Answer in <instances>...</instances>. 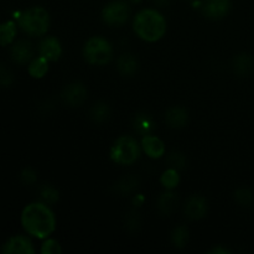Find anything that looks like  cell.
Listing matches in <instances>:
<instances>
[{
  "mask_svg": "<svg viewBox=\"0 0 254 254\" xmlns=\"http://www.w3.org/2000/svg\"><path fill=\"white\" fill-rule=\"evenodd\" d=\"M139 69V61L135 55L122 54L117 60V71L123 77H133Z\"/></svg>",
  "mask_w": 254,
  "mask_h": 254,
  "instance_id": "16",
  "label": "cell"
},
{
  "mask_svg": "<svg viewBox=\"0 0 254 254\" xmlns=\"http://www.w3.org/2000/svg\"><path fill=\"white\" fill-rule=\"evenodd\" d=\"M109 156L111 160L118 165H133L140 156V145L133 136H119L112 145Z\"/></svg>",
  "mask_w": 254,
  "mask_h": 254,
  "instance_id": "5",
  "label": "cell"
},
{
  "mask_svg": "<svg viewBox=\"0 0 254 254\" xmlns=\"http://www.w3.org/2000/svg\"><path fill=\"white\" fill-rule=\"evenodd\" d=\"M21 225L27 235L37 240H46L56 230V217L49 205L32 202L22 210Z\"/></svg>",
  "mask_w": 254,
  "mask_h": 254,
  "instance_id": "1",
  "label": "cell"
},
{
  "mask_svg": "<svg viewBox=\"0 0 254 254\" xmlns=\"http://www.w3.org/2000/svg\"><path fill=\"white\" fill-rule=\"evenodd\" d=\"M20 180L25 185H32L37 181V173L32 168H25L20 174Z\"/></svg>",
  "mask_w": 254,
  "mask_h": 254,
  "instance_id": "31",
  "label": "cell"
},
{
  "mask_svg": "<svg viewBox=\"0 0 254 254\" xmlns=\"http://www.w3.org/2000/svg\"><path fill=\"white\" fill-rule=\"evenodd\" d=\"M130 16V6L124 0H113L102 10V20L112 27H121Z\"/></svg>",
  "mask_w": 254,
  "mask_h": 254,
  "instance_id": "6",
  "label": "cell"
},
{
  "mask_svg": "<svg viewBox=\"0 0 254 254\" xmlns=\"http://www.w3.org/2000/svg\"><path fill=\"white\" fill-rule=\"evenodd\" d=\"M140 146L150 159H160L165 155V144L159 136L151 135V134L144 135L141 138Z\"/></svg>",
  "mask_w": 254,
  "mask_h": 254,
  "instance_id": "15",
  "label": "cell"
},
{
  "mask_svg": "<svg viewBox=\"0 0 254 254\" xmlns=\"http://www.w3.org/2000/svg\"><path fill=\"white\" fill-rule=\"evenodd\" d=\"M10 55L15 64H27L34 59V49L31 42L27 40H19L15 42L10 50Z\"/></svg>",
  "mask_w": 254,
  "mask_h": 254,
  "instance_id": "13",
  "label": "cell"
},
{
  "mask_svg": "<svg viewBox=\"0 0 254 254\" xmlns=\"http://www.w3.org/2000/svg\"><path fill=\"white\" fill-rule=\"evenodd\" d=\"M133 128L141 136L149 135L155 130V119L148 112H139L133 119Z\"/></svg>",
  "mask_w": 254,
  "mask_h": 254,
  "instance_id": "17",
  "label": "cell"
},
{
  "mask_svg": "<svg viewBox=\"0 0 254 254\" xmlns=\"http://www.w3.org/2000/svg\"><path fill=\"white\" fill-rule=\"evenodd\" d=\"M153 2L158 7H165V6H168L169 2H170V0H153Z\"/></svg>",
  "mask_w": 254,
  "mask_h": 254,
  "instance_id": "34",
  "label": "cell"
},
{
  "mask_svg": "<svg viewBox=\"0 0 254 254\" xmlns=\"http://www.w3.org/2000/svg\"><path fill=\"white\" fill-rule=\"evenodd\" d=\"M64 104L69 107H81L88 98V91L86 84L81 81H74L67 84L61 93Z\"/></svg>",
  "mask_w": 254,
  "mask_h": 254,
  "instance_id": "7",
  "label": "cell"
},
{
  "mask_svg": "<svg viewBox=\"0 0 254 254\" xmlns=\"http://www.w3.org/2000/svg\"><path fill=\"white\" fill-rule=\"evenodd\" d=\"M232 9L231 0H205L202 4V14L208 20H222Z\"/></svg>",
  "mask_w": 254,
  "mask_h": 254,
  "instance_id": "9",
  "label": "cell"
},
{
  "mask_svg": "<svg viewBox=\"0 0 254 254\" xmlns=\"http://www.w3.org/2000/svg\"><path fill=\"white\" fill-rule=\"evenodd\" d=\"M144 202V196L140 195V193H138V195L134 196L133 198V205L135 206V207H140L141 205H143Z\"/></svg>",
  "mask_w": 254,
  "mask_h": 254,
  "instance_id": "33",
  "label": "cell"
},
{
  "mask_svg": "<svg viewBox=\"0 0 254 254\" xmlns=\"http://www.w3.org/2000/svg\"><path fill=\"white\" fill-rule=\"evenodd\" d=\"M165 123L171 129H183L189 123L188 109L181 106H173L166 109Z\"/></svg>",
  "mask_w": 254,
  "mask_h": 254,
  "instance_id": "14",
  "label": "cell"
},
{
  "mask_svg": "<svg viewBox=\"0 0 254 254\" xmlns=\"http://www.w3.org/2000/svg\"><path fill=\"white\" fill-rule=\"evenodd\" d=\"M17 34V26L14 21H5L0 24V46H7L14 42Z\"/></svg>",
  "mask_w": 254,
  "mask_h": 254,
  "instance_id": "21",
  "label": "cell"
},
{
  "mask_svg": "<svg viewBox=\"0 0 254 254\" xmlns=\"http://www.w3.org/2000/svg\"><path fill=\"white\" fill-rule=\"evenodd\" d=\"M41 253L42 254H61L62 247L60 245L59 241L52 240V238H46L41 246Z\"/></svg>",
  "mask_w": 254,
  "mask_h": 254,
  "instance_id": "29",
  "label": "cell"
},
{
  "mask_svg": "<svg viewBox=\"0 0 254 254\" xmlns=\"http://www.w3.org/2000/svg\"><path fill=\"white\" fill-rule=\"evenodd\" d=\"M109 117H111V107L103 101L94 103L92 108L89 109V118L96 124L104 123L106 121H108Z\"/></svg>",
  "mask_w": 254,
  "mask_h": 254,
  "instance_id": "19",
  "label": "cell"
},
{
  "mask_svg": "<svg viewBox=\"0 0 254 254\" xmlns=\"http://www.w3.org/2000/svg\"><path fill=\"white\" fill-rule=\"evenodd\" d=\"M113 46L103 36H92L83 46V57L92 66H104L113 59Z\"/></svg>",
  "mask_w": 254,
  "mask_h": 254,
  "instance_id": "4",
  "label": "cell"
},
{
  "mask_svg": "<svg viewBox=\"0 0 254 254\" xmlns=\"http://www.w3.org/2000/svg\"><path fill=\"white\" fill-rule=\"evenodd\" d=\"M232 69L236 76L247 78L254 72V57L248 52H241L232 60Z\"/></svg>",
  "mask_w": 254,
  "mask_h": 254,
  "instance_id": "12",
  "label": "cell"
},
{
  "mask_svg": "<svg viewBox=\"0 0 254 254\" xmlns=\"http://www.w3.org/2000/svg\"><path fill=\"white\" fill-rule=\"evenodd\" d=\"M40 197H41L42 202H45L46 205H55V203L59 201L60 193L54 186L51 185H45L42 186L41 190H40Z\"/></svg>",
  "mask_w": 254,
  "mask_h": 254,
  "instance_id": "28",
  "label": "cell"
},
{
  "mask_svg": "<svg viewBox=\"0 0 254 254\" xmlns=\"http://www.w3.org/2000/svg\"><path fill=\"white\" fill-rule=\"evenodd\" d=\"M62 52V44L57 37L55 36H46L40 41L39 44V54L40 56L45 57L47 61L55 62L61 59Z\"/></svg>",
  "mask_w": 254,
  "mask_h": 254,
  "instance_id": "11",
  "label": "cell"
},
{
  "mask_svg": "<svg viewBox=\"0 0 254 254\" xmlns=\"http://www.w3.org/2000/svg\"><path fill=\"white\" fill-rule=\"evenodd\" d=\"M170 241L171 245H173L176 250H183V248H185L189 242V228L184 225L176 226V227L171 231Z\"/></svg>",
  "mask_w": 254,
  "mask_h": 254,
  "instance_id": "22",
  "label": "cell"
},
{
  "mask_svg": "<svg viewBox=\"0 0 254 254\" xmlns=\"http://www.w3.org/2000/svg\"><path fill=\"white\" fill-rule=\"evenodd\" d=\"M166 164L169 168L176 169V170H185L188 166V158L181 151H171L166 158Z\"/></svg>",
  "mask_w": 254,
  "mask_h": 254,
  "instance_id": "26",
  "label": "cell"
},
{
  "mask_svg": "<svg viewBox=\"0 0 254 254\" xmlns=\"http://www.w3.org/2000/svg\"><path fill=\"white\" fill-rule=\"evenodd\" d=\"M14 73L5 64H0V87H10L14 83Z\"/></svg>",
  "mask_w": 254,
  "mask_h": 254,
  "instance_id": "30",
  "label": "cell"
},
{
  "mask_svg": "<svg viewBox=\"0 0 254 254\" xmlns=\"http://www.w3.org/2000/svg\"><path fill=\"white\" fill-rule=\"evenodd\" d=\"M49 62L45 57L39 56L35 57L30 61L29 67H27V71H29V74L32 77V78L41 79L44 78L45 76L49 72Z\"/></svg>",
  "mask_w": 254,
  "mask_h": 254,
  "instance_id": "20",
  "label": "cell"
},
{
  "mask_svg": "<svg viewBox=\"0 0 254 254\" xmlns=\"http://www.w3.org/2000/svg\"><path fill=\"white\" fill-rule=\"evenodd\" d=\"M179 206V197L173 190H166L165 192L161 193L156 202L159 212L164 216H171Z\"/></svg>",
  "mask_w": 254,
  "mask_h": 254,
  "instance_id": "18",
  "label": "cell"
},
{
  "mask_svg": "<svg viewBox=\"0 0 254 254\" xmlns=\"http://www.w3.org/2000/svg\"><path fill=\"white\" fill-rule=\"evenodd\" d=\"M17 24L29 36H42L50 29L49 11L42 6H32L20 12L17 16Z\"/></svg>",
  "mask_w": 254,
  "mask_h": 254,
  "instance_id": "3",
  "label": "cell"
},
{
  "mask_svg": "<svg viewBox=\"0 0 254 254\" xmlns=\"http://www.w3.org/2000/svg\"><path fill=\"white\" fill-rule=\"evenodd\" d=\"M133 30L143 41L156 42L165 36L168 22L158 10L143 9L134 16Z\"/></svg>",
  "mask_w": 254,
  "mask_h": 254,
  "instance_id": "2",
  "label": "cell"
},
{
  "mask_svg": "<svg viewBox=\"0 0 254 254\" xmlns=\"http://www.w3.org/2000/svg\"><path fill=\"white\" fill-rule=\"evenodd\" d=\"M1 252L4 254H34L35 248L31 240L26 236H14L4 243Z\"/></svg>",
  "mask_w": 254,
  "mask_h": 254,
  "instance_id": "10",
  "label": "cell"
},
{
  "mask_svg": "<svg viewBox=\"0 0 254 254\" xmlns=\"http://www.w3.org/2000/svg\"><path fill=\"white\" fill-rule=\"evenodd\" d=\"M139 188V180L138 178L133 175H128L122 178L121 180L117 183L116 190L118 191L122 195H129V193H133L134 191L138 190Z\"/></svg>",
  "mask_w": 254,
  "mask_h": 254,
  "instance_id": "23",
  "label": "cell"
},
{
  "mask_svg": "<svg viewBox=\"0 0 254 254\" xmlns=\"http://www.w3.org/2000/svg\"><path fill=\"white\" fill-rule=\"evenodd\" d=\"M208 253H211V254H228V253H231V251L228 250V248L223 247V246H216V247L211 248V250L208 251Z\"/></svg>",
  "mask_w": 254,
  "mask_h": 254,
  "instance_id": "32",
  "label": "cell"
},
{
  "mask_svg": "<svg viewBox=\"0 0 254 254\" xmlns=\"http://www.w3.org/2000/svg\"><path fill=\"white\" fill-rule=\"evenodd\" d=\"M180 183V175L179 170L173 168H168L160 176V184L165 190H174Z\"/></svg>",
  "mask_w": 254,
  "mask_h": 254,
  "instance_id": "24",
  "label": "cell"
},
{
  "mask_svg": "<svg viewBox=\"0 0 254 254\" xmlns=\"http://www.w3.org/2000/svg\"><path fill=\"white\" fill-rule=\"evenodd\" d=\"M124 225H126V228L128 232L130 233L138 232L141 225V220L138 211L136 210L128 211V213H127L126 217H124Z\"/></svg>",
  "mask_w": 254,
  "mask_h": 254,
  "instance_id": "27",
  "label": "cell"
},
{
  "mask_svg": "<svg viewBox=\"0 0 254 254\" xmlns=\"http://www.w3.org/2000/svg\"><path fill=\"white\" fill-rule=\"evenodd\" d=\"M235 197L236 203L241 207H251L254 205V192L250 188H240L235 191Z\"/></svg>",
  "mask_w": 254,
  "mask_h": 254,
  "instance_id": "25",
  "label": "cell"
},
{
  "mask_svg": "<svg viewBox=\"0 0 254 254\" xmlns=\"http://www.w3.org/2000/svg\"><path fill=\"white\" fill-rule=\"evenodd\" d=\"M208 212V202L205 196L192 195L188 198L184 206V213L186 218L191 221H198L206 217Z\"/></svg>",
  "mask_w": 254,
  "mask_h": 254,
  "instance_id": "8",
  "label": "cell"
}]
</instances>
